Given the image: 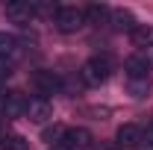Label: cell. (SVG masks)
I'll use <instances>...</instances> for the list:
<instances>
[{
	"label": "cell",
	"instance_id": "cell-3",
	"mask_svg": "<svg viewBox=\"0 0 153 150\" xmlns=\"http://www.w3.org/2000/svg\"><path fill=\"white\" fill-rule=\"evenodd\" d=\"M30 85H33L36 94L44 97V100H47V94H59L62 91V79H59L53 71H36V74L30 76Z\"/></svg>",
	"mask_w": 153,
	"mask_h": 150
},
{
	"label": "cell",
	"instance_id": "cell-8",
	"mask_svg": "<svg viewBox=\"0 0 153 150\" xmlns=\"http://www.w3.org/2000/svg\"><path fill=\"white\" fill-rule=\"evenodd\" d=\"M27 118L36 121V124L50 121V118H53V106H50V100H44V97H33V100L27 103Z\"/></svg>",
	"mask_w": 153,
	"mask_h": 150
},
{
	"label": "cell",
	"instance_id": "cell-20",
	"mask_svg": "<svg viewBox=\"0 0 153 150\" xmlns=\"http://www.w3.org/2000/svg\"><path fill=\"white\" fill-rule=\"evenodd\" d=\"M97 150H118V147H115V144H100Z\"/></svg>",
	"mask_w": 153,
	"mask_h": 150
},
{
	"label": "cell",
	"instance_id": "cell-2",
	"mask_svg": "<svg viewBox=\"0 0 153 150\" xmlns=\"http://www.w3.org/2000/svg\"><path fill=\"white\" fill-rule=\"evenodd\" d=\"M53 24H56L59 33H76V30L85 27V12L76 9V6H59Z\"/></svg>",
	"mask_w": 153,
	"mask_h": 150
},
{
	"label": "cell",
	"instance_id": "cell-14",
	"mask_svg": "<svg viewBox=\"0 0 153 150\" xmlns=\"http://www.w3.org/2000/svg\"><path fill=\"white\" fill-rule=\"evenodd\" d=\"M41 138H44L50 147H56V144H62V138H65V127H62V124H50V127L41 130Z\"/></svg>",
	"mask_w": 153,
	"mask_h": 150
},
{
	"label": "cell",
	"instance_id": "cell-7",
	"mask_svg": "<svg viewBox=\"0 0 153 150\" xmlns=\"http://www.w3.org/2000/svg\"><path fill=\"white\" fill-rule=\"evenodd\" d=\"M62 144L68 150H85V147H91V132L85 127H71V130H65Z\"/></svg>",
	"mask_w": 153,
	"mask_h": 150
},
{
	"label": "cell",
	"instance_id": "cell-19",
	"mask_svg": "<svg viewBox=\"0 0 153 150\" xmlns=\"http://www.w3.org/2000/svg\"><path fill=\"white\" fill-rule=\"evenodd\" d=\"M0 141H6V118H0Z\"/></svg>",
	"mask_w": 153,
	"mask_h": 150
},
{
	"label": "cell",
	"instance_id": "cell-10",
	"mask_svg": "<svg viewBox=\"0 0 153 150\" xmlns=\"http://www.w3.org/2000/svg\"><path fill=\"white\" fill-rule=\"evenodd\" d=\"M109 18H112V12H109V6H103V3H91V6L85 9V24L100 27V24H106Z\"/></svg>",
	"mask_w": 153,
	"mask_h": 150
},
{
	"label": "cell",
	"instance_id": "cell-17",
	"mask_svg": "<svg viewBox=\"0 0 153 150\" xmlns=\"http://www.w3.org/2000/svg\"><path fill=\"white\" fill-rule=\"evenodd\" d=\"M15 74V62L6 56H0V79H9V76Z\"/></svg>",
	"mask_w": 153,
	"mask_h": 150
},
{
	"label": "cell",
	"instance_id": "cell-22",
	"mask_svg": "<svg viewBox=\"0 0 153 150\" xmlns=\"http://www.w3.org/2000/svg\"><path fill=\"white\" fill-rule=\"evenodd\" d=\"M138 150H153V147H150V144H138Z\"/></svg>",
	"mask_w": 153,
	"mask_h": 150
},
{
	"label": "cell",
	"instance_id": "cell-15",
	"mask_svg": "<svg viewBox=\"0 0 153 150\" xmlns=\"http://www.w3.org/2000/svg\"><path fill=\"white\" fill-rule=\"evenodd\" d=\"M127 88H130L133 97H144V94L150 91V79H130V85H127Z\"/></svg>",
	"mask_w": 153,
	"mask_h": 150
},
{
	"label": "cell",
	"instance_id": "cell-11",
	"mask_svg": "<svg viewBox=\"0 0 153 150\" xmlns=\"http://www.w3.org/2000/svg\"><path fill=\"white\" fill-rule=\"evenodd\" d=\"M130 41H133V47H153V27L138 24L133 33H130Z\"/></svg>",
	"mask_w": 153,
	"mask_h": 150
},
{
	"label": "cell",
	"instance_id": "cell-4",
	"mask_svg": "<svg viewBox=\"0 0 153 150\" xmlns=\"http://www.w3.org/2000/svg\"><path fill=\"white\" fill-rule=\"evenodd\" d=\"M124 71H127V79H150V59L144 53H135L127 59Z\"/></svg>",
	"mask_w": 153,
	"mask_h": 150
},
{
	"label": "cell",
	"instance_id": "cell-18",
	"mask_svg": "<svg viewBox=\"0 0 153 150\" xmlns=\"http://www.w3.org/2000/svg\"><path fill=\"white\" fill-rule=\"evenodd\" d=\"M141 141H147V144L153 147V124H147V130H144V138H141Z\"/></svg>",
	"mask_w": 153,
	"mask_h": 150
},
{
	"label": "cell",
	"instance_id": "cell-16",
	"mask_svg": "<svg viewBox=\"0 0 153 150\" xmlns=\"http://www.w3.org/2000/svg\"><path fill=\"white\" fill-rule=\"evenodd\" d=\"M27 138L24 135H6V141H3V150H27Z\"/></svg>",
	"mask_w": 153,
	"mask_h": 150
},
{
	"label": "cell",
	"instance_id": "cell-12",
	"mask_svg": "<svg viewBox=\"0 0 153 150\" xmlns=\"http://www.w3.org/2000/svg\"><path fill=\"white\" fill-rule=\"evenodd\" d=\"M112 24H115V30H121V33H133L135 27V18H133V12H127V9H118V12H112Z\"/></svg>",
	"mask_w": 153,
	"mask_h": 150
},
{
	"label": "cell",
	"instance_id": "cell-13",
	"mask_svg": "<svg viewBox=\"0 0 153 150\" xmlns=\"http://www.w3.org/2000/svg\"><path fill=\"white\" fill-rule=\"evenodd\" d=\"M0 56H6V59L15 62V56H18V38H15V36L0 33Z\"/></svg>",
	"mask_w": 153,
	"mask_h": 150
},
{
	"label": "cell",
	"instance_id": "cell-23",
	"mask_svg": "<svg viewBox=\"0 0 153 150\" xmlns=\"http://www.w3.org/2000/svg\"><path fill=\"white\" fill-rule=\"evenodd\" d=\"M50 150H68V147H65V144H56V147H50Z\"/></svg>",
	"mask_w": 153,
	"mask_h": 150
},
{
	"label": "cell",
	"instance_id": "cell-9",
	"mask_svg": "<svg viewBox=\"0 0 153 150\" xmlns=\"http://www.w3.org/2000/svg\"><path fill=\"white\" fill-rule=\"evenodd\" d=\"M118 144H121V147H138V144H141V130H138L135 124H124V127L118 130Z\"/></svg>",
	"mask_w": 153,
	"mask_h": 150
},
{
	"label": "cell",
	"instance_id": "cell-1",
	"mask_svg": "<svg viewBox=\"0 0 153 150\" xmlns=\"http://www.w3.org/2000/svg\"><path fill=\"white\" fill-rule=\"evenodd\" d=\"M112 74V62L106 56H91L82 68H79V79L85 82V85H100V82H106Z\"/></svg>",
	"mask_w": 153,
	"mask_h": 150
},
{
	"label": "cell",
	"instance_id": "cell-21",
	"mask_svg": "<svg viewBox=\"0 0 153 150\" xmlns=\"http://www.w3.org/2000/svg\"><path fill=\"white\" fill-rule=\"evenodd\" d=\"M3 100H6V94H3V88H0V109H3Z\"/></svg>",
	"mask_w": 153,
	"mask_h": 150
},
{
	"label": "cell",
	"instance_id": "cell-6",
	"mask_svg": "<svg viewBox=\"0 0 153 150\" xmlns=\"http://www.w3.org/2000/svg\"><path fill=\"white\" fill-rule=\"evenodd\" d=\"M27 103H30V100H27L21 91H9L6 100H3V109H0V112H3L6 121H9V118H21V115H27Z\"/></svg>",
	"mask_w": 153,
	"mask_h": 150
},
{
	"label": "cell",
	"instance_id": "cell-5",
	"mask_svg": "<svg viewBox=\"0 0 153 150\" xmlns=\"http://www.w3.org/2000/svg\"><path fill=\"white\" fill-rule=\"evenodd\" d=\"M6 18L12 21V24H21V27H27L30 21L36 18V9H33V3L15 0V3H9V6H6Z\"/></svg>",
	"mask_w": 153,
	"mask_h": 150
}]
</instances>
